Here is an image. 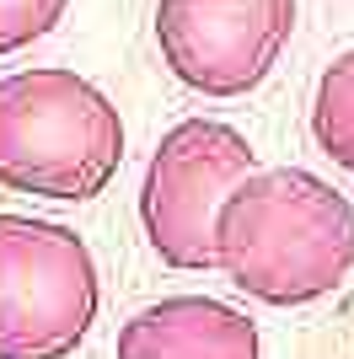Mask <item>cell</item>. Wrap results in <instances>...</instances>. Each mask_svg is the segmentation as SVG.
I'll return each mask as SVG.
<instances>
[{
    "mask_svg": "<svg viewBox=\"0 0 354 359\" xmlns=\"http://www.w3.org/2000/svg\"><path fill=\"white\" fill-rule=\"evenodd\" d=\"M65 6L70 0H0V54H16V48L48 38Z\"/></svg>",
    "mask_w": 354,
    "mask_h": 359,
    "instance_id": "ba28073f",
    "label": "cell"
},
{
    "mask_svg": "<svg viewBox=\"0 0 354 359\" xmlns=\"http://www.w3.org/2000/svg\"><path fill=\"white\" fill-rule=\"evenodd\" d=\"M97 263L70 225L0 215V359H65L97 322Z\"/></svg>",
    "mask_w": 354,
    "mask_h": 359,
    "instance_id": "3957f363",
    "label": "cell"
},
{
    "mask_svg": "<svg viewBox=\"0 0 354 359\" xmlns=\"http://www.w3.org/2000/svg\"><path fill=\"white\" fill-rule=\"evenodd\" d=\"M295 32V0H156L162 65L199 97H247Z\"/></svg>",
    "mask_w": 354,
    "mask_h": 359,
    "instance_id": "5b68a950",
    "label": "cell"
},
{
    "mask_svg": "<svg viewBox=\"0 0 354 359\" xmlns=\"http://www.w3.org/2000/svg\"><path fill=\"white\" fill-rule=\"evenodd\" d=\"M124 161V118L86 75L16 70L0 75V182L11 194L86 204Z\"/></svg>",
    "mask_w": 354,
    "mask_h": 359,
    "instance_id": "7a4b0ae2",
    "label": "cell"
},
{
    "mask_svg": "<svg viewBox=\"0 0 354 359\" xmlns=\"http://www.w3.org/2000/svg\"><path fill=\"white\" fill-rule=\"evenodd\" d=\"M118 359H263L258 327L209 295H166L118 327Z\"/></svg>",
    "mask_w": 354,
    "mask_h": 359,
    "instance_id": "8992f818",
    "label": "cell"
},
{
    "mask_svg": "<svg viewBox=\"0 0 354 359\" xmlns=\"http://www.w3.org/2000/svg\"><path fill=\"white\" fill-rule=\"evenodd\" d=\"M215 269L263 306H311L354 273V204L301 166H258L215 215Z\"/></svg>",
    "mask_w": 354,
    "mask_h": 359,
    "instance_id": "6da1fadb",
    "label": "cell"
},
{
    "mask_svg": "<svg viewBox=\"0 0 354 359\" xmlns=\"http://www.w3.org/2000/svg\"><path fill=\"white\" fill-rule=\"evenodd\" d=\"M258 172V150L221 118H183L166 129L140 182V225L166 269H215V215L236 182Z\"/></svg>",
    "mask_w": 354,
    "mask_h": 359,
    "instance_id": "277c9868",
    "label": "cell"
},
{
    "mask_svg": "<svg viewBox=\"0 0 354 359\" xmlns=\"http://www.w3.org/2000/svg\"><path fill=\"white\" fill-rule=\"evenodd\" d=\"M311 140L333 166L354 177V48L322 70L311 97Z\"/></svg>",
    "mask_w": 354,
    "mask_h": 359,
    "instance_id": "52a82bcc",
    "label": "cell"
}]
</instances>
